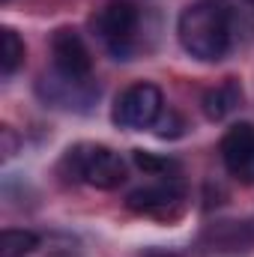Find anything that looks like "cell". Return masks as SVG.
I'll use <instances>...</instances> for the list:
<instances>
[{
	"instance_id": "1",
	"label": "cell",
	"mask_w": 254,
	"mask_h": 257,
	"mask_svg": "<svg viewBox=\"0 0 254 257\" xmlns=\"http://www.w3.org/2000/svg\"><path fill=\"white\" fill-rule=\"evenodd\" d=\"M242 9L233 0H191L180 12L177 39L183 51L200 63L224 60L239 39Z\"/></svg>"
},
{
	"instance_id": "2",
	"label": "cell",
	"mask_w": 254,
	"mask_h": 257,
	"mask_svg": "<svg viewBox=\"0 0 254 257\" xmlns=\"http://www.w3.org/2000/svg\"><path fill=\"white\" fill-rule=\"evenodd\" d=\"M60 174L72 183H84V186L99 189V192H114L126 183L129 165L117 150H111L105 144L81 141L63 153Z\"/></svg>"
},
{
	"instance_id": "3",
	"label": "cell",
	"mask_w": 254,
	"mask_h": 257,
	"mask_svg": "<svg viewBox=\"0 0 254 257\" xmlns=\"http://www.w3.org/2000/svg\"><path fill=\"white\" fill-rule=\"evenodd\" d=\"M90 30L114 60H132L141 48V9L132 0H108L93 18Z\"/></svg>"
},
{
	"instance_id": "4",
	"label": "cell",
	"mask_w": 254,
	"mask_h": 257,
	"mask_svg": "<svg viewBox=\"0 0 254 257\" xmlns=\"http://www.w3.org/2000/svg\"><path fill=\"white\" fill-rule=\"evenodd\" d=\"M126 206L144 218L165 221V224L183 218V212L189 206V189H186L183 174L153 177L147 186H138L135 192H129Z\"/></svg>"
},
{
	"instance_id": "5",
	"label": "cell",
	"mask_w": 254,
	"mask_h": 257,
	"mask_svg": "<svg viewBox=\"0 0 254 257\" xmlns=\"http://www.w3.org/2000/svg\"><path fill=\"white\" fill-rule=\"evenodd\" d=\"M36 96L42 99L45 108L69 111V114H90L99 99V84L93 78H69V75H60L57 69H51L39 75Z\"/></svg>"
},
{
	"instance_id": "6",
	"label": "cell",
	"mask_w": 254,
	"mask_h": 257,
	"mask_svg": "<svg viewBox=\"0 0 254 257\" xmlns=\"http://www.w3.org/2000/svg\"><path fill=\"white\" fill-rule=\"evenodd\" d=\"M165 114V96L156 84L150 81H138L126 87L117 99H114V108H111V120L117 128H126V132H144V128H153L159 123V117Z\"/></svg>"
},
{
	"instance_id": "7",
	"label": "cell",
	"mask_w": 254,
	"mask_h": 257,
	"mask_svg": "<svg viewBox=\"0 0 254 257\" xmlns=\"http://www.w3.org/2000/svg\"><path fill=\"white\" fill-rule=\"evenodd\" d=\"M197 245L209 257H248L254 251V215L209 221L200 230Z\"/></svg>"
},
{
	"instance_id": "8",
	"label": "cell",
	"mask_w": 254,
	"mask_h": 257,
	"mask_svg": "<svg viewBox=\"0 0 254 257\" xmlns=\"http://www.w3.org/2000/svg\"><path fill=\"white\" fill-rule=\"evenodd\" d=\"M218 153L224 171L239 186H254V123H233L224 132Z\"/></svg>"
},
{
	"instance_id": "9",
	"label": "cell",
	"mask_w": 254,
	"mask_h": 257,
	"mask_svg": "<svg viewBox=\"0 0 254 257\" xmlns=\"http://www.w3.org/2000/svg\"><path fill=\"white\" fill-rule=\"evenodd\" d=\"M51 69L69 78H93V54L72 27H57L51 33Z\"/></svg>"
},
{
	"instance_id": "10",
	"label": "cell",
	"mask_w": 254,
	"mask_h": 257,
	"mask_svg": "<svg viewBox=\"0 0 254 257\" xmlns=\"http://www.w3.org/2000/svg\"><path fill=\"white\" fill-rule=\"evenodd\" d=\"M200 108H203L206 120H212V123H221L230 114H236L242 108V87H239V81L227 78V81L209 87L203 93V99H200Z\"/></svg>"
},
{
	"instance_id": "11",
	"label": "cell",
	"mask_w": 254,
	"mask_h": 257,
	"mask_svg": "<svg viewBox=\"0 0 254 257\" xmlns=\"http://www.w3.org/2000/svg\"><path fill=\"white\" fill-rule=\"evenodd\" d=\"M24 54H27L24 39L12 27H3L0 30V72H3V78H12L24 66Z\"/></svg>"
},
{
	"instance_id": "12",
	"label": "cell",
	"mask_w": 254,
	"mask_h": 257,
	"mask_svg": "<svg viewBox=\"0 0 254 257\" xmlns=\"http://www.w3.org/2000/svg\"><path fill=\"white\" fill-rule=\"evenodd\" d=\"M39 233L24 227H6L0 236V257H27L39 248Z\"/></svg>"
},
{
	"instance_id": "13",
	"label": "cell",
	"mask_w": 254,
	"mask_h": 257,
	"mask_svg": "<svg viewBox=\"0 0 254 257\" xmlns=\"http://www.w3.org/2000/svg\"><path fill=\"white\" fill-rule=\"evenodd\" d=\"M171 117H174L171 111L159 117V123H156V135H159V138H180V135H183V128H186L183 120H171Z\"/></svg>"
},
{
	"instance_id": "14",
	"label": "cell",
	"mask_w": 254,
	"mask_h": 257,
	"mask_svg": "<svg viewBox=\"0 0 254 257\" xmlns=\"http://www.w3.org/2000/svg\"><path fill=\"white\" fill-rule=\"evenodd\" d=\"M12 156H15V135L9 126H3V159H12Z\"/></svg>"
},
{
	"instance_id": "15",
	"label": "cell",
	"mask_w": 254,
	"mask_h": 257,
	"mask_svg": "<svg viewBox=\"0 0 254 257\" xmlns=\"http://www.w3.org/2000/svg\"><path fill=\"white\" fill-rule=\"evenodd\" d=\"M150 257H174V254H150Z\"/></svg>"
},
{
	"instance_id": "16",
	"label": "cell",
	"mask_w": 254,
	"mask_h": 257,
	"mask_svg": "<svg viewBox=\"0 0 254 257\" xmlns=\"http://www.w3.org/2000/svg\"><path fill=\"white\" fill-rule=\"evenodd\" d=\"M3 3H9V0H3Z\"/></svg>"
}]
</instances>
